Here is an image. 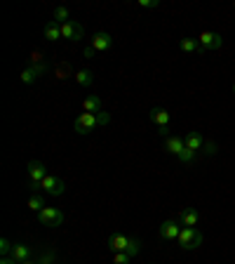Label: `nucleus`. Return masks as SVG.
Wrapping results in <instances>:
<instances>
[{"instance_id": "obj_9", "label": "nucleus", "mask_w": 235, "mask_h": 264, "mask_svg": "<svg viewBox=\"0 0 235 264\" xmlns=\"http://www.w3.org/2000/svg\"><path fill=\"white\" fill-rule=\"evenodd\" d=\"M179 233H181V226H179L177 219H165V222L160 224V239L179 241Z\"/></svg>"}, {"instance_id": "obj_2", "label": "nucleus", "mask_w": 235, "mask_h": 264, "mask_svg": "<svg viewBox=\"0 0 235 264\" xmlns=\"http://www.w3.org/2000/svg\"><path fill=\"white\" fill-rule=\"evenodd\" d=\"M179 245L184 250H195V248L203 245V233L197 231L195 226H184L181 233H179Z\"/></svg>"}, {"instance_id": "obj_32", "label": "nucleus", "mask_w": 235, "mask_h": 264, "mask_svg": "<svg viewBox=\"0 0 235 264\" xmlns=\"http://www.w3.org/2000/svg\"><path fill=\"white\" fill-rule=\"evenodd\" d=\"M94 54H96V50H94V47H85V57H94Z\"/></svg>"}, {"instance_id": "obj_23", "label": "nucleus", "mask_w": 235, "mask_h": 264, "mask_svg": "<svg viewBox=\"0 0 235 264\" xmlns=\"http://www.w3.org/2000/svg\"><path fill=\"white\" fill-rule=\"evenodd\" d=\"M54 76H57L59 80H66V78L76 76V73L71 71V66H69V64H57V66H54Z\"/></svg>"}, {"instance_id": "obj_17", "label": "nucleus", "mask_w": 235, "mask_h": 264, "mask_svg": "<svg viewBox=\"0 0 235 264\" xmlns=\"http://www.w3.org/2000/svg\"><path fill=\"white\" fill-rule=\"evenodd\" d=\"M184 144H186L188 149H191V151H195V154H197V151H200V149L205 146V139H203L200 135H197V132H188V135L184 137Z\"/></svg>"}, {"instance_id": "obj_10", "label": "nucleus", "mask_w": 235, "mask_h": 264, "mask_svg": "<svg viewBox=\"0 0 235 264\" xmlns=\"http://www.w3.org/2000/svg\"><path fill=\"white\" fill-rule=\"evenodd\" d=\"M89 47H94L96 52H108L111 47H113V38H111V33H106V31L94 33L92 40H89Z\"/></svg>"}, {"instance_id": "obj_6", "label": "nucleus", "mask_w": 235, "mask_h": 264, "mask_svg": "<svg viewBox=\"0 0 235 264\" xmlns=\"http://www.w3.org/2000/svg\"><path fill=\"white\" fill-rule=\"evenodd\" d=\"M26 170H28V184H31L33 189H38L40 182L50 174V172H47V168H45L40 161H31L28 165H26Z\"/></svg>"}, {"instance_id": "obj_1", "label": "nucleus", "mask_w": 235, "mask_h": 264, "mask_svg": "<svg viewBox=\"0 0 235 264\" xmlns=\"http://www.w3.org/2000/svg\"><path fill=\"white\" fill-rule=\"evenodd\" d=\"M108 250L111 252H127L129 257H134V255L141 250V245L137 239H129L125 233H113V236L108 239Z\"/></svg>"}, {"instance_id": "obj_16", "label": "nucleus", "mask_w": 235, "mask_h": 264, "mask_svg": "<svg viewBox=\"0 0 235 264\" xmlns=\"http://www.w3.org/2000/svg\"><path fill=\"white\" fill-rule=\"evenodd\" d=\"M197 219H200V215H197V210H193V208H186V210H181V215H179V222L184 226H195Z\"/></svg>"}, {"instance_id": "obj_29", "label": "nucleus", "mask_w": 235, "mask_h": 264, "mask_svg": "<svg viewBox=\"0 0 235 264\" xmlns=\"http://www.w3.org/2000/svg\"><path fill=\"white\" fill-rule=\"evenodd\" d=\"M96 123H99V128H102V125H108V123H111V113H108V111H99V113H96Z\"/></svg>"}, {"instance_id": "obj_15", "label": "nucleus", "mask_w": 235, "mask_h": 264, "mask_svg": "<svg viewBox=\"0 0 235 264\" xmlns=\"http://www.w3.org/2000/svg\"><path fill=\"white\" fill-rule=\"evenodd\" d=\"M165 149H167V151H170V154L179 156V154H181V151H184V149H186V144H184V139H181V137L170 135V137H167V139H165Z\"/></svg>"}, {"instance_id": "obj_26", "label": "nucleus", "mask_w": 235, "mask_h": 264, "mask_svg": "<svg viewBox=\"0 0 235 264\" xmlns=\"http://www.w3.org/2000/svg\"><path fill=\"white\" fill-rule=\"evenodd\" d=\"M12 248H14V243H10L7 239H0V252H3V257H10L12 255Z\"/></svg>"}, {"instance_id": "obj_22", "label": "nucleus", "mask_w": 235, "mask_h": 264, "mask_svg": "<svg viewBox=\"0 0 235 264\" xmlns=\"http://www.w3.org/2000/svg\"><path fill=\"white\" fill-rule=\"evenodd\" d=\"M26 206L31 208L33 213H40V210H43V208H45V198H43V196H40V193H33L31 198L26 200Z\"/></svg>"}, {"instance_id": "obj_8", "label": "nucleus", "mask_w": 235, "mask_h": 264, "mask_svg": "<svg viewBox=\"0 0 235 264\" xmlns=\"http://www.w3.org/2000/svg\"><path fill=\"white\" fill-rule=\"evenodd\" d=\"M47 69H50L47 64H43V66H31V64H28L24 71L19 73V80L24 85H31V83H36L40 76H45V73H47Z\"/></svg>"}, {"instance_id": "obj_33", "label": "nucleus", "mask_w": 235, "mask_h": 264, "mask_svg": "<svg viewBox=\"0 0 235 264\" xmlns=\"http://www.w3.org/2000/svg\"><path fill=\"white\" fill-rule=\"evenodd\" d=\"M0 264H19V262H17L14 257H3L0 259Z\"/></svg>"}, {"instance_id": "obj_21", "label": "nucleus", "mask_w": 235, "mask_h": 264, "mask_svg": "<svg viewBox=\"0 0 235 264\" xmlns=\"http://www.w3.org/2000/svg\"><path fill=\"white\" fill-rule=\"evenodd\" d=\"M179 47H181L184 52H188V54H195V52L203 50L195 38H181V40H179Z\"/></svg>"}, {"instance_id": "obj_30", "label": "nucleus", "mask_w": 235, "mask_h": 264, "mask_svg": "<svg viewBox=\"0 0 235 264\" xmlns=\"http://www.w3.org/2000/svg\"><path fill=\"white\" fill-rule=\"evenodd\" d=\"M160 3L158 0H139V7H144V10H153V7H158Z\"/></svg>"}, {"instance_id": "obj_19", "label": "nucleus", "mask_w": 235, "mask_h": 264, "mask_svg": "<svg viewBox=\"0 0 235 264\" xmlns=\"http://www.w3.org/2000/svg\"><path fill=\"white\" fill-rule=\"evenodd\" d=\"M43 33H45V38H47V40H61V26H59L57 21H50V24H45Z\"/></svg>"}, {"instance_id": "obj_20", "label": "nucleus", "mask_w": 235, "mask_h": 264, "mask_svg": "<svg viewBox=\"0 0 235 264\" xmlns=\"http://www.w3.org/2000/svg\"><path fill=\"white\" fill-rule=\"evenodd\" d=\"M52 21H57V24H66V21H73V19H71L69 7H64V5H57V7H54V12H52Z\"/></svg>"}, {"instance_id": "obj_18", "label": "nucleus", "mask_w": 235, "mask_h": 264, "mask_svg": "<svg viewBox=\"0 0 235 264\" xmlns=\"http://www.w3.org/2000/svg\"><path fill=\"white\" fill-rule=\"evenodd\" d=\"M73 80H76V83L80 85V87H89V85L94 83V73L87 71V69H80V71H76Z\"/></svg>"}, {"instance_id": "obj_3", "label": "nucleus", "mask_w": 235, "mask_h": 264, "mask_svg": "<svg viewBox=\"0 0 235 264\" xmlns=\"http://www.w3.org/2000/svg\"><path fill=\"white\" fill-rule=\"evenodd\" d=\"M38 191L47 193V196H61V193L66 191V184L59 180V177H54V174H47V177L40 182Z\"/></svg>"}, {"instance_id": "obj_28", "label": "nucleus", "mask_w": 235, "mask_h": 264, "mask_svg": "<svg viewBox=\"0 0 235 264\" xmlns=\"http://www.w3.org/2000/svg\"><path fill=\"white\" fill-rule=\"evenodd\" d=\"M129 259L127 252H113V264H129Z\"/></svg>"}, {"instance_id": "obj_36", "label": "nucleus", "mask_w": 235, "mask_h": 264, "mask_svg": "<svg viewBox=\"0 0 235 264\" xmlns=\"http://www.w3.org/2000/svg\"><path fill=\"white\" fill-rule=\"evenodd\" d=\"M233 90H235V85H233Z\"/></svg>"}, {"instance_id": "obj_24", "label": "nucleus", "mask_w": 235, "mask_h": 264, "mask_svg": "<svg viewBox=\"0 0 235 264\" xmlns=\"http://www.w3.org/2000/svg\"><path fill=\"white\" fill-rule=\"evenodd\" d=\"M54 259H57V252H52V250H45L43 255H40L36 262L38 264H54Z\"/></svg>"}, {"instance_id": "obj_7", "label": "nucleus", "mask_w": 235, "mask_h": 264, "mask_svg": "<svg viewBox=\"0 0 235 264\" xmlns=\"http://www.w3.org/2000/svg\"><path fill=\"white\" fill-rule=\"evenodd\" d=\"M197 43H200L203 50H219V47L223 45V38H221V33L203 31L200 33V38H197Z\"/></svg>"}, {"instance_id": "obj_5", "label": "nucleus", "mask_w": 235, "mask_h": 264, "mask_svg": "<svg viewBox=\"0 0 235 264\" xmlns=\"http://www.w3.org/2000/svg\"><path fill=\"white\" fill-rule=\"evenodd\" d=\"M38 222L43 226H59L64 222V213L59 208H43L38 213Z\"/></svg>"}, {"instance_id": "obj_11", "label": "nucleus", "mask_w": 235, "mask_h": 264, "mask_svg": "<svg viewBox=\"0 0 235 264\" xmlns=\"http://www.w3.org/2000/svg\"><path fill=\"white\" fill-rule=\"evenodd\" d=\"M61 26V38H66V40H80L85 36V31H83V26L78 24V21H66V24H59Z\"/></svg>"}, {"instance_id": "obj_27", "label": "nucleus", "mask_w": 235, "mask_h": 264, "mask_svg": "<svg viewBox=\"0 0 235 264\" xmlns=\"http://www.w3.org/2000/svg\"><path fill=\"white\" fill-rule=\"evenodd\" d=\"M177 158H179V161H181V163H193V158H195V151H191V149L186 146L184 151H181V154L177 156Z\"/></svg>"}, {"instance_id": "obj_13", "label": "nucleus", "mask_w": 235, "mask_h": 264, "mask_svg": "<svg viewBox=\"0 0 235 264\" xmlns=\"http://www.w3.org/2000/svg\"><path fill=\"white\" fill-rule=\"evenodd\" d=\"M83 111L85 113H99V111H104V102L99 95H89L83 99Z\"/></svg>"}, {"instance_id": "obj_34", "label": "nucleus", "mask_w": 235, "mask_h": 264, "mask_svg": "<svg viewBox=\"0 0 235 264\" xmlns=\"http://www.w3.org/2000/svg\"><path fill=\"white\" fill-rule=\"evenodd\" d=\"M21 264H38L36 259H26V262H21Z\"/></svg>"}, {"instance_id": "obj_12", "label": "nucleus", "mask_w": 235, "mask_h": 264, "mask_svg": "<svg viewBox=\"0 0 235 264\" xmlns=\"http://www.w3.org/2000/svg\"><path fill=\"white\" fill-rule=\"evenodd\" d=\"M148 118H151L155 125L160 128H170V111L160 109V106H155V109H151V113H148Z\"/></svg>"}, {"instance_id": "obj_14", "label": "nucleus", "mask_w": 235, "mask_h": 264, "mask_svg": "<svg viewBox=\"0 0 235 264\" xmlns=\"http://www.w3.org/2000/svg\"><path fill=\"white\" fill-rule=\"evenodd\" d=\"M10 257H14L17 262H26V259H33V248L31 245H24V243H14L12 248V255Z\"/></svg>"}, {"instance_id": "obj_31", "label": "nucleus", "mask_w": 235, "mask_h": 264, "mask_svg": "<svg viewBox=\"0 0 235 264\" xmlns=\"http://www.w3.org/2000/svg\"><path fill=\"white\" fill-rule=\"evenodd\" d=\"M205 149H207V151H205V154H216V144L214 142H205Z\"/></svg>"}, {"instance_id": "obj_25", "label": "nucleus", "mask_w": 235, "mask_h": 264, "mask_svg": "<svg viewBox=\"0 0 235 264\" xmlns=\"http://www.w3.org/2000/svg\"><path fill=\"white\" fill-rule=\"evenodd\" d=\"M43 64H47V62H45V54L40 50H33L31 52V66H43Z\"/></svg>"}, {"instance_id": "obj_4", "label": "nucleus", "mask_w": 235, "mask_h": 264, "mask_svg": "<svg viewBox=\"0 0 235 264\" xmlns=\"http://www.w3.org/2000/svg\"><path fill=\"white\" fill-rule=\"evenodd\" d=\"M94 128H99V123H96V113H80V116L76 118V123H73V130H76L78 135H87V132H92Z\"/></svg>"}, {"instance_id": "obj_35", "label": "nucleus", "mask_w": 235, "mask_h": 264, "mask_svg": "<svg viewBox=\"0 0 235 264\" xmlns=\"http://www.w3.org/2000/svg\"><path fill=\"white\" fill-rule=\"evenodd\" d=\"M233 10H235V3H233Z\"/></svg>"}]
</instances>
